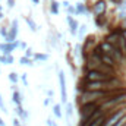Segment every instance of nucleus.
Returning <instances> with one entry per match:
<instances>
[{
  "label": "nucleus",
  "instance_id": "bb28decb",
  "mask_svg": "<svg viewBox=\"0 0 126 126\" xmlns=\"http://www.w3.org/2000/svg\"><path fill=\"white\" fill-rule=\"evenodd\" d=\"M34 54H35V53H32L31 47H28V48L25 50V57H30V59H31V57H34Z\"/></svg>",
  "mask_w": 126,
  "mask_h": 126
},
{
  "label": "nucleus",
  "instance_id": "a211bd4d",
  "mask_svg": "<svg viewBox=\"0 0 126 126\" xmlns=\"http://www.w3.org/2000/svg\"><path fill=\"white\" fill-rule=\"evenodd\" d=\"M9 81L12 82V85H16V84L19 82V75H18L16 72H10V73H9Z\"/></svg>",
  "mask_w": 126,
  "mask_h": 126
},
{
  "label": "nucleus",
  "instance_id": "c9c22d12",
  "mask_svg": "<svg viewBox=\"0 0 126 126\" xmlns=\"http://www.w3.org/2000/svg\"><path fill=\"white\" fill-rule=\"evenodd\" d=\"M47 95H48V98H50V97L53 98V95H54V93H53V90H48V91H47Z\"/></svg>",
  "mask_w": 126,
  "mask_h": 126
},
{
  "label": "nucleus",
  "instance_id": "a18cd8bd",
  "mask_svg": "<svg viewBox=\"0 0 126 126\" xmlns=\"http://www.w3.org/2000/svg\"><path fill=\"white\" fill-rule=\"evenodd\" d=\"M123 126H126V125H123Z\"/></svg>",
  "mask_w": 126,
  "mask_h": 126
},
{
  "label": "nucleus",
  "instance_id": "cd10ccee",
  "mask_svg": "<svg viewBox=\"0 0 126 126\" xmlns=\"http://www.w3.org/2000/svg\"><path fill=\"white\" fill-rule=\"evenodd\" d=\"M21 81H22V84H24L25 87H28V79H27V73H22V75H21Z\"/></svg>",
  "mask_w": 126,
  "mask_h": 126
},
{
  "label": "nucleus",
  "instance_id": "1a4fd4ad",
  "mask_svg": "<svg viewBox=\"0 0 126 126\" xmlns=\"http://www.w3.org/2000/svg\"><path fill=\"white\" fill-rule=\"evenodd\" d=\"M122 35H123V31H111L106 37V41H109L113 46H117L119 44V40L122 38Z\"/></svg>",
  "mask_w": 126,
  "mask_h": 126
},
{
  "label": "nucleus",
  "instance_id": "7c9ffc66",
  "mask_svg": "<svg viewBox=\"0 0 126 126\" xmlns=\"http://www.w3.org/2000/svg\"><path fill=\"white\" fill-rule=\"evenodd\" d=\"M15 4H16V0H7V6H9V9L15 7Z\"/></svg>",
  "mask_w": 126,
  "mask_h": 126
},
{
  "label": "nucleus",
  "instance_id": "423d86ee",
  "mask_svg": "<svg viewBox=\"0 0 126 126\" xmlns=\"http://www.w3.org/2000/svg\"><path fill=\"white\" fill-rule=\"evenodd\" d=\"M19 46H21L19 41H15V43H0V51L4 56H12V51L15 48H18Z\"/></svg>",
  "mask_w": 126,
  "mask_h": 126
},
{
  "label": "nucleus",
  "instance_id": "0eeeda50",
  "mask_svg": "<svg viewBox=\"0 0 126 126\" xmlns=\"http://www.w3.org/2000/svg\"><path fill=\"white\" fill-rule=\"evenodd\" d=\"M93 12L95 16H104V13L107 12V1L106 0H97L93 6Z\"/></svg>",
  "mask_w": 126,
  "mask_h": 126
},
{
  "label": "nucleus",
  "instance_id": "5701e85b",
  "mask_svg": "<svg viewBox=\"0 0 126 126\" xmlns=\"http://www.w3.org/2000/svg\"><path fill=\"white\" fill-rule=\"evenodd\" d=\"M0 110H1L3 113H7V109H6V104H4V101H3L1 94H0Z\"/></svg>",
  "mask_w": 126,
  "mask_h": 126
},
{
  "label": "nucleus",
  "instance_id": "f704fd0d",
  "mask_svg": "<svg viewBox=\"0 0 126 126\" xmlns=\"http://www.w3.org/2000/svg\"><path fill=\"white\" fill-rule=\"evenodd\" d=\"M63 7H66V9H67V7H70V3H69V1H67V0H63Z\"/></svg>",
  "mask_w": 126,
  "mask_h": 126
},
{
  "label": "nucleus",
  "instance_id": "6e6552de",
  "mask_svg": "<svg viewBox=\"0 0 126 126\" xmlns=\"http://www.w3.org/2000/svg\"><path fill=\"white\" fill-rule=\"evenodd\" d=\"M66 22H67V25H69V31H70V34L73 35V37H76L78 35V32H79V24H78V21L76 19H73L70 15H67L66 16Z\"/></svg>",
  "mask_w": 126,
  "mask_h": 126
},
{
  "label": "nucleus",
  "instance_id": "ea45409f",
  "mask_svg": "<svg viewBox=\"0 0 126 126\" xmlns=\"http://www.w3.org/2000/svg\"><path fill=\"white\" fill-rule=\"evenodd\" d=\"M32 3L34 4H40V0H32Z\"/></svg>",
  "mask_w": 126,
  "mask_h": 126
},
{
  "label": "nucleus",
  "instance_id": "4c0bfd02",
  "mask_svg": "<svg viewBox=\"0 0 126 126\" xmlns=\"http://www.w3.org/2000/svg\"><path fill=\"white\" fill-rule=\"evenodd\" d=\"M110 1H111V3H114V4H120L123 0H110Z\"/></svg>",
  "mask_w": 126,
  "mask_h": 126
},
{
  "label": "nucleus",
  "instance_id": "79ce46f5",
  "mask_svg": "<svg viewBox=\"0 0 126 126\" xmlns=\"http://www.w3.org/2000/svg\"><path fill=\"white\" fill-rule=\"evenodd\" d=\"M4 18V15H3V12H0V19H3Z\"/></svg>",
  "mask_w": 126,
  "mask_h": 126
},
{
  "label": "nucleus",
  "instance_id": "f257e3e1",
  "mask_svg": "<svg viewBox=\"0 0 126 126\" xmlns=\"http://www.w3.org/2000/svg\"><path fill=\"white\" fill-rule=\"evenodd\" d=\"M100 110V104L98 103H87V104H81L79 106V125L85 123L95 111Z\"/></svg>",
  "mask_w": 126,
  "mask_h": 126
},
{
  "label": "nucleus",
  "instance_id": "e433bc0d",
  "mask_svg": "<svg viewBox=\"0 0 126 126\" xmlns=\"http://www.w3.org/2000/svg\"><path fill=\"white\" fill-rule=\"evenodd\" d=\"M19 47H21V48H22V50H27V48H28V47H27V44H25V43H21V46H19Z\"/></svg>",
  "mask_w": 126,
  "mask_h": 126
},
{
  "label": "nucleus",
  "instance_id": "dca6fc26",
  "mask_svg": "<svg viewBox=\"0 0 126 126\" xmlns=\"http://www.w3.org/2000/svg\"><path fill=\"white\" fill-rule=\"evenodd\" d=\"M19 63L22 64V66H34V60L32 59H30V57H25V56H22L21 59H19Z\"/></svg>",
  "mask_w": 126,
  "mask_h": 126
},
{
  "label": "nucleus",
  "instance_id": "58836bf2",
  "mask_svg": "<svg viewBox=\"0 0 126 126\" xmlns=\"http://www.w3.org/2000/svg\"><path fill=\"white\" fill-rule=\"evenodd\" d=\"M48 104H50V98H48V97H47V98H46V100H44V106H48Z\"/></svg>",
  "mask_w": 126,
  "mask_h": 126
},
{
  "label": "nucleus",
  "instance_id": "b1692460",
  "mask_svg": "<svg viewBox=\"0 0 126 126\" xmlns=\"http://www.w3.org/2000/svg\"><path fill=\"white\" fill-rule=\"evenodd\" d=\"M28 119H30V111H24V114H22V117H21V120H22V123H27L28 122Z\"/></svg>",
  "mask_w": 126,
  "mask_h": 126
},
{
  "label": "nucleus",
  "instance_id": "aec40b11",
  "mask_svg": "<svg viewBox=\"0 0 126 126\" xmlns=\"http://www.w3.org/2000/svg\"><path fill=\"white\" fill-rule=\"evenodd\" d=\"M72 114H73V106L70 103H67L66 104V117H67V120H70Z\"/></svg>",
  "mask_w": 126,
  "mask_h": 126
},
{
  "label": "nucleus",
  "instance_id": "20e7f679",
  "mask_svg": "<svg viewBox=\"0 0 126 126\" xmlns=\"http://www.w3.org/2000/svg\"><path fill=\"white\" fill-rule=\"evenodd\" d=\"M18 34H19V25H18V21H12V25H10V30L7 37L4 38V43H15L18 41Z\"/></svg>",
  "mask_w": 126,
  "mask_h": 126
},
{
  "label": "nucleus",
  "instance_id": "f3484780",
  "mask_svg": "<svg viewBox=\"0 0 126 126\" xmlns=\"http://www.w3.org/2000/svg\"><path fill=\"white\" fill-rule=\"evenodd\" d=\"M59 6H60V3H57L56 0L51 1V4H50V12H51L53 15H59Z\"/></svg>",
  "mask_w": 126,
  "mask_h": 126
},
{
  "label": "nucleus",
  "instance_id": "c85d7f7f",
  "mask_svg": "<svg viewBox=\"0 0 126 126\" xmlns=\"http://www.w3.org/2000/svg\"><path fill=\"white\" fill-rule=\"evenodd\" d=\"M12 126H22L21 125V119H19V117H15V119L12 120Z\"/></svg>",
  "mask_w": 126,
  "mask_h": 126
},
{
  "label": "nucleus",
  "instance_id": "c756f323",
  "mask_svg": "<svg viewBox=\"0 0 126 126\" xmlns=\"http://www.w3.org/2000/svg\"><path fill=\"white\" fill-rule=\"evenodd\" d=\"M0 63H1V64H7V56L0 54Z\"/></svg>",
  "mask_w": 126,
  "mask_h": 126
},
{
  "label": "nucleus",
  "instance_id": "9d476101",
  "mask_svg": "<svg viewBox=\"0 0 126 126\" xmlns=\"http://www.w3.org/2000/svg\"><path fill=\"white\" fill-rule=\"evenodd\" d=\"M100 57H101V62H103V64H106V66H109V67H113V69H116V60H114L111 56L101 53V54H100Z\"/></svg>",
  "mask_w": 126,
  "mask_h": 126
},
{
  "label": "nucleus",
  "instance_id": "a19ab883",
  "mask_svg": "<svg viewBox=\"0 0 126 126\" xmlns=\"http://www.w3.org/2000/svg\"><path fill=\"white\" fill-rule=\"evenodd\" d=\"M0 126H4V122H3V119L0 117Z\"/></svg>",
  "mask_w": 126,
  "mask_h": 126
},
{
  "label": "nucleus",
  "instance_id": "473e14b6",
  "mask_svg": "<svg viewBox=\"0 0 126 126\" xmlns=\"http://www.w3.org/2000/svg\"><path fill=\"white\" fill-rule=\"evenodd\" d=\"M120 28H122V31H126V19H123L120 22Z\"/></svg>",
  "mask_w": 126,
  "mask_h": 126
},
{
  "label": "nucleus",
  "instance_id": "39448f33",
  "mask_svg": "<svg viewBox=\"0 0 126 126\" xmlns=\"http://www.w3.org/2000/svg\"><path fill=\"white\" fill-rule=\"evenodd\" d=\"M59 85H60V98H62L63 104H67V91H66V76L64 72L59 70Z\"/></svg>",
  "mask_w": 126,
  "mask_h": 126
},
{
  "label": "nucleus",
  "instance_id": "7ed1b4c3",
  "mask_svg": "<svg viewBox=\"0 0 126 126\" xmlns=\"http://www.w3.org/2000/svg\"><path fill=\"white\" fill-rule=\"evenodd\" d=\"M126 116V109L123 110H120V111H116V113H111V114H109L107 117H106V123L104 126H114L117 125L123 117Z\"/></svg>",
  "mask_w": 126,
  "mask_h": 126
},
{
  "label": "nucleus",
  "instance_id": "9b49d317",
  "mask_svg": "<svg viewBox=\"0 0 126 126\" xmlns=\"http://www.w3.org/2000/svg\"><path fill=\"white\" fill-rule=\"evenodd\" d=\"M75 7H76V12H78V16L79 15H87L88 13V7L82 3V1H79V3H76L75 4Z\"/></svg>",
  "mask_w": 126,
  "mask_h": 126
},
{
  "label": "nucleus",
  "instance_id": "ddd939ff",
  "mask_svg": "<svg viewBox=\"0 0 126 126\" xmlns=\"http://www.w3.org/2000/svg\"><path fill=\"white\" fill-rule=\"evenodd\" d=\"M25 22H27V25H28V28L31 30L32 32H37L38 30V27H37V24H35V21L32 19L31 16H25Z\"/></svg>",
  "mask_w": 126,
  "mask_h": 126
},
{
  "label": "nucleus",
  "instance_id": "f03ea898",
  "mask_svg": "<svg viewBox=\"0 0 126 126\" xmlns=\"http://www.w3.org/2000/svg\"><path fill=\"white\" fill-rule=\"evenodd\" d=\"M117 76L109 75V73H103L100 70H88L84 73V81L85 82H95V81H107V79H113Z\"/></svg>",
  "mask_w": 126,
  "mask_h": 126
},
{
  "label": "nucleus",
  "instance_id": "2f4dec72",
  "mask_svg": "<svg viewBox=\"0 0 126 126\" xmlns=\"http://www.w3.org/2000/svg\"><path fill=\"white\" fill-rule=\"evenodd\" d=\"M117 7H119V9H122V10H125V9H126V0H123L120 4H117Z\"/></svg>",
  "mask_w": 126,
  "mask_h": 126
},
{
  "label": "nucleus",
  "instance_id": "a878e982",
  "mask_svg": "<svg viewBox=\"0 0 126 126\" xmlns=\"http://www.w3.org/2000/svg\"><path fill=\"white\" fill-rule=\"evenodd\" d=\"M7 34H9V31H7V28H6V27H0V35H1L3 38H6V37H7Z\"/></svg>",
  "mask_w": 126,
  "mask_h": 126
},
{
  "label": "nucleus",
  "instance_id": "4468645a",
  "mask_svg": "<svg viewBox=\"0 0 126 126\" xmlns=\"http://www.w3.org/2000/svg\"><path fill=\"white\" fill-rule=\"evenodd\" d=\"M34 60H37V62H47L48 60V54H46V53H35L34 54Z\"/></svg>",
  "mask_w": 126,
  "mask_h": 126
},
{
  "label": "nucleus",
  "instance_id": "412c9836",
  "mask_svg": "<svg viewBox=\"0 0 126 126\" xmlns=\"http://www.w3.org/2000/svg\"><path fill=\"white\" fill-rule=\"evenodd\" d=\"M24 111H25V110H24V107H22V106H15V113H16V116H18L19 119L22 117Z\"/></svg>",
  "mask_w": 126,
  "mask_h": 126
},
{
  "label": "nucleus",
  "instance_id": "393cba45",
  "mask_svg": "<svg viewBox=\"0 0 126 126\" xmlns=\"http://www.w3.org/2000/svg\"><path fill=\"white\" fill-rule=\"evenodd\" d=\"M67 15H78V12H76V7L75 6H70V7H67Z\"/></svg>",
  "mask_w": 126,
  "mask_h": 126
},
{
  "label": "nucleus",
  "instance_id": "f8f14e48",
  "mask_svg": "<svg viewBox=\"0 0 126 126\" xmlns=\"http://www.w3.org/2000/svg\"><path fill=\"white\" fill-rule=\"evenodd\" d=\"M12 101L15 106H22V95L19 91H13L12 93Z\"/></svg>",
  "mask_w": 126,
  "mask_h": 126
},
{
  "label": "nucleus",
  "instance_id": "2eb2a0df",
  "mask_svg": "<svg viewBox=\"0 0 126 126\" xmlns=\"http://www.w3.org/2000/svg\"><path fill=\"white\" fill-rule=\"evenodd\" d=\"M53 113L57 119H62L63 117V113H62V106L60 104H54L53 106Z\"/></svg>",
  "mask_w": 126,
  "mask_h": 126
},
{
  "label": "nucleus",
  "instance_id": "c03bdc74",
  "mask_svg": "<svg viewBox=\"0 0 126 126\" xmlns=\"http://www.w3.org/2000/svg\"><path fill=\"white\" fill-rule=\"evenodd\" d=\"M50 1H54V0H50Z\"/></svg>",
  "mask_w": 126,
  "mask_h": 126
},
{
  "label": "nucleus",
  "instance_id": "4be33fe9",
  "mask_svg": "<svg viewBox=\"0 0 126 126\" xmlns=\"http://www.w3.org/2000/svg\"><path fill=\"white\" fill-rule=\"evenodd\" d=\"M85 31H87V25H81V27H79V32H78V37H79V38H84Z\"/></svg>",
  "mask_w": 126,
  "mask_h": 126
},
{
  "label": "nucleus",
  "instance_id": "6ab92c4d",
  "mask_svg": "<svg viewBox=\"0 0 126 126\" xmlns=\"http://www.w3.org/2000/svg\"><path fill=\"white\" fill-rule=\"evenodd\" d=\"M94 22H95V25H97V28H103V27L106 25V19H104V16H97Z\"/></svg>",
  "mask_w": 126,
  "mask_h": 126
},
{
  "label": "nucleus",
  "instance_id": "37998d69",
  "mask_svg": "<svg viewBox=\"0 0 126 126\" xmlns=\"http://www.w3.org/2000/svg\"><path fill=\"white\" fill-rule=\"evenodd\" d=\"M0 12H1V4H0Z\"/></svg>",
  "mask_w": 126,
  "mask_h": 126
},
{
  "label": "nucleus",
  "instance_id": "72a5a7b5",
  "mask_svg": "<svg viewBox=\"0 0 126 126\" xmlns=\"http://www.w3.org/2000/svg\"><path fill=\"white\" fill-rule=\"evenodd\" d=\"M13 62H15L13 56H7V64H13Z\"/></svg>",
  "mask_w": 126,
  "mask_h": 126
}]
</instances>
